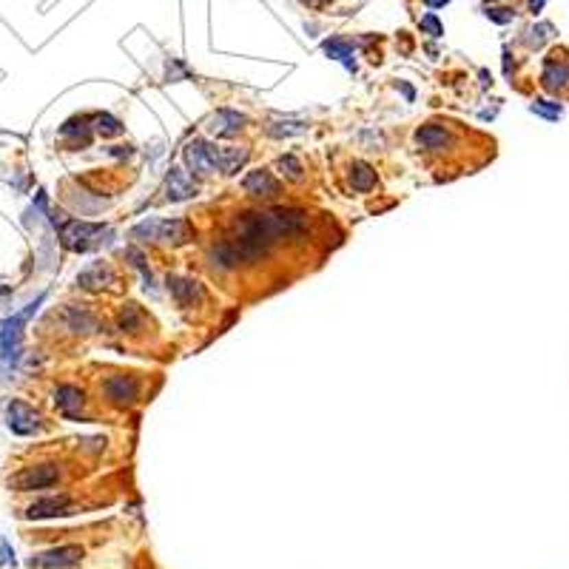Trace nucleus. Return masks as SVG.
Here are the masks:
<instances>
[{
	"instance_id": "obj_7",
	"label": "nucleus",
	"mask_w": 569,
	"mask_h": 569,
	"mask_svg": "<svg viewBox=\"0 0 569 569\" xmlns=\"http://www.w3.org/2000/svg\"><path fill=\"white\" fill-rule=\"evenodd\" d=\"M97 231H100V225L80 222V219H69L60 228V242L66 245L69 251H86L88 248V239L97 234Z\"/></svg>"
},
{
	"instance_id": "obj_30",
	"label": "nucleus",
	"mask_w": 569,
	"mask_h": 569,
	"mask_svg": "<svg viewBox=\"0 0 569 569\" xmlns=\"http://www.w3.org/2000/svg\"><path fill=\"white\" fill-rule=\"evenodd\" d=\"M487 17H489V21H496V23H509L512 17H516V12H509V9H487Z\"/></svg>"
},
{
	"instance_id": "obj_29",
	"label": "nucleus",
	"mask_w": 569,
	"mask_h": 569,
	"mask_svg": "<svg viewBox=\"0 0 569 569\" xmlns=\"http://www.w3.org/2000/svg\"><path fill=\"white\" fill-rule=\"evenodd\" d=\"M0 566H14V549L6 538H0Z\"/></svg>"
},
{
	"instance_id": "obj_33",
	"label": "nucleus",
	"mask_w": 569,
	"mask_h": 569,
	"mask_svg": "<svg viewBox=\"0 0 569 569\" xmlns=\"http://www.w3.org/2000/svg\"><path fill=\"white\" fill-rule=\"evenodd\" d=\"M541 6H544V0H529V9H533V12H538Z\"/></svg>"
},
{
	"instance_id": "obj_28",
	"label": "nucleus",
	"mask_w": 569,
	"mask_h": 569,
	"mask_svg": "<svg viewBox=\"0 0 569 569\" xmlns=\"http://www.w3.org/2000/svg\"><path fill=\"white\" fill-rule=\"evenodd\" d=\"M422 29L430 32L433 37H441L444 34V29H441V23H439V17H435V14H424L422 17Z\"/></svg>"
},
{
	"instance_id": "obj_15",
	"label": "nucleus",
	"mask_w": 569,
	"mask_h": 569,
	"mask_svg": "<svg viewBox=\"0 0 569 569\" xmlns=\"http://www.w3.org/2000/svg\"><path fill=\"white\" fill-rule=\"evenodd\" d=\"M188 234H191V231H188V222H182V219H165V222L157 219V234H154V239L180 245V242L188 239Z\"/></svg>"
},
{
	"instance_id": "obj_34",
	"label": "nucleus",
	"mask_w": 569,
	"mask_h": 569,
	"mask_svg": "<svg viewBox=\"0 0 569 569\" xmlns=\"http://www.w3.org/2000/svg\"><path fill=\"white\" fill-rule=\"evenodd\" d=\"M424 3H427V6H444L447 0H424Z\"/></svg>"
},
{
	"instance_id": "obj_5",
	"label": "nucleus",
	"mask_w": 569,
	"mask_h": 569,
	"mask_svg": "<svg viewBox=\"0 0 569 569\" xmlns=\"http://www.w3.org/2000/svg\"><path fill=\"white\" fill-rule=\"evenodd\" d=\"M6 422H9V430L17 435H32L40 430V415H37V410L32 404L21 402V398H12L6 404Z\"/></svg>"
},
{
	"instance_id": "obj_27",
	"label": "nucleus",
	"mask_w": 569,
	"mask_h": 569,
	"mask_svg": "<svg viewBox=\"0 0 569 569\" xmlns=\"http://www.w3.org/2000/svg\"><path fill=\"white\" fill-rule=\"evenodd\" d=\"M268 131H271L274 137H291V134H302V131H305V125H302V123H276Z\"/></svg>"
},
{
	"instance_id": "obj_9",
	"label": "nucleus",
	"mask_w": 569,
	"mask_h": 569,
	"mask_svg": "<svg viewBox=\"0 0 569 569\" xmlns=\"http://www.w3.org/2000/svg\"><path fill=\"white\" fill-rule=\"evenodd\" d=\"M242 185H245V191H248L251 197H259V199H274L276 194H279V182L268 174V171H251L248 177L242 180Z\"/></svg>"
},
{
	"instance_id": "obj_32",
	"label": "nucleus",
	"mask_w": 569,
	"mask_h": 569,
	"mask_svg": "<svg viewBox=\"0 0 569 569\" xmlns=\"http://www.w3.org/2000/svg\"><path fill=\"white\" fill-rule=\"evenodd\" d=\"M302 3H308V6H325L328 0H302Z\"/></svg>"
},
{
	"instance_id": "obj_22",
	"label": "nucleus",
	"mask_w": 569,
	"mask_h": 569,
	"mask_svg": "<svg viewBox=\"0 0 569 569\" xmlns=\"http://www.w3.org/2000/svg\"><path fill=\"white\" fill-rule=\"evenodd\" d=\"M322 49H325L330 57H336V60H345L348 63V69H353V49H350V43L348 40H339V37H330V40H325L322 43Z\"/></svg>"
},
{
	"instance_id": "obj_26",
	"label": "nucleus",
	"mask_w": 569,
	"mask_h": 569,
	"mask_svg": "<svg viewBox=\"0 0 569 569\" xmlns=\"http://www.w3.org/2000/svg\"><path fill=\"white\" fill-rule=\"evenodd\" d=\"M533 111H535V114H544L546 120H558V117H561V106L553 103V100H535V103H533Z\"/></svg>"
},
{
	"instance_id": "obj_25",
	"label": "nucleus",
	"mask_w": 569,
	"mask_h": 569,
	"mask_svg": "<svg viewBox=\"0 0 569 569\" xmlns=\"http://www.w3.org/2000/svg\"><path fill=\"white\" fill-rule=\"evenodd\" d=\"M94 123H97V131H100V134H106V137L123 134V125H120V120H114L111 114H97V117H94Z\"/></svg>"
},
{
	"instance_id": "obj_12",
	"label": "nucleus",
	"mask_w": 569,
	"mask_h": 569,
	"mask_svg": "<svg viewBox=\"0 0 569 569\" xmlns=\"http://www.w3.org/2000/svg\"><path fill=\"white\" fill-rule=\"evenodd\" d=\"M415 143L424 151H444L452 143V134L444 125H422L415 131Z\"/></svg>"
},
{
	"instance_id": "obj_20",
	"label": "nucleus",
	"mask_w": 569,
	"mask_h": 569,
	"mask_svg": "<svg viewBox=\"0 0 569 569\" xmlns=\"http://www.w3.org/2000/svg\"><path fill=\"white\" fill-rule=\"evenodd\" d=\"M350 185L356 188V191H370V188L376 185V171L367 165V162H353L350 168Z\"/></svg>"
},
{
	"instance_id": "obj_3",
	"label": "nucleus",
	"mask_w": 569,
	"mask_h": 569,
	"mask_svg": "<svg viewBox=\"0 0 569 569\" xmlns=\"http://www.w3.org/2000/svg\"><path fill=\"white\" fill-rule=\"evenodd\" d=\"M60 470L54 464H37V467H26L21 470L17 476L9 479V487H14L17 492H32V489H46L57 481Z\"/></svg>"
},
{
	"instance_id": "obj_13",
	"label": "nucleus",
	"mask_w": 569,
	"mask_h": 569,
	"mask_svg": "<svg viewBox=\"0 0 569 569\" xmlns=\"http://www.w3.org/2000/svg\"><path fill=\"white\" fill-rule=\"evenodd\" d=\"M165 191H168V199H188V197L197 194V185H194L191 177H188V171L171 168L168 180H165Z\"/></svg>"
},
{
	"instance_id": "obj_4",
	"label": "nucleus",
	"mask_w": 569,
	"mask_h": 569,
	"mask_svg": "<svg viewBox=\"0 0 569 569\" xmlns=\"http://www.w3.org/2000/svg\"><path fill=\"white\" fill-rule=\"evenodd\" d=\"M83 558V546L71 544V546H54V549H46V553H37L29 566L32 569H69V566H77Z\"/></svg>"
},
{
	"instance_id": "obj_16",
	"label": "nucleus",
	"mask_w": 569,
	"mask_h": 569,
	"mask_svg": "<svg viewBox=\"0 0 569 569\" xmlns=\"http://www.w3.org/2000/svg\"><path fill=\"white\" fill-rule=\"evenodd\" d=\"M245 160H248V148H217V171H222V174L239 171Z\"/></svg>"
},
{
	"instance_id": "obj_6",
	"label": "nucleus",
	"mask_w": 569,
	"mask_h": 569,
	"mask_svg": "<svg viewBox=\"0 0 569 569\" xmlns=\"http://www.w3.org/2000/svg\"><path fill=\"white\" fill-rule=\"evenodd\" d=\"M185 162L194 174H214L217 171V145L211 143H202V140H194L185 145Z\"/></svg>"
},
{
	"instance_id": "obj_2",
	"label": "nucleus",
	"mask_w": 569,
	"mask_h": 569,
	"mask_svg": "<svg viewBox=\"0 0 569 569\" xmlns=\"http://www.w3.org/2000/svg\"><path fill=\"white\" fill-rule=\"evenodd\" d=\"M46 302V293L37 296L32 305H26L21 313H14L12 319H6L3 325H0V350H3V362L6 365H14L17 362V350H21V339H23V328H26V322L37 313V308H40Z\"/></svg>"
},
{
	"instance_id": "obj_8",
	"label": "nucleus",
	"mask_w": 569,
	"mask_h": 569,
	"mask_svg": "<svg viewBox=\"0 0 569 569\" xmlns=\"http://www.w3.org/2000/svg\"><path fill=\"white\" fill-rule=\"evenodd\" d=\"M23 516L32 518V521L54 518V516H69V496H49V498H40V501L29 504Z\"/></svg>"
},
{
	"instance_id": "obj_11",
	"label": "nucleus",
	"mask_w": 569,
	"mask_h": 569,
	"mask_svg": "<svg viewBox=\"0 0 569 569\" xmlns=\"http://www.w3.org/2000/svg\"><path fill=\"white\" fill-rule=\"evenodd\" d=\"M106 396H108V402L125 407V404H131L137 398V382H134V378H128V376H114V378H108V382H106Z\"/></svg>"
},
{
	"instance_id": "obj_18",
	"label": "nucleus",
	"mask_w": 569,
	"mask_h": 569,
	"mask_svg": "<svg viewBox=\"0 0 569 569\" xmlns=\"http://www.w3.org/2000/svg\"><path fill=\"white\" fill-rule=\"evenodd\" d=\"M566 83H569V66L558 63V60H546V66H544V86L549 91H558Z\"/></svg>"
},
{
	"instance_id": "obj_21",
	"label": "nucleus",
	"mask_w": 569,
	"mask_h": 569,
	"mask_svg": "<svg viewBox=\"0 0 569 569\" xmlns=\"http://www.w3.org/2000/svg\"><path fill=\"white\" fill-rule=\"evenodd\" d=\"M66 319H69V328L77 330V333H91L94 328H97V319H94L88 311H83V308H69Z\"/></svg>"
},
{
	"instance_id": "obj_17",
	"label": "nucleus",
	"mask_w": 569,
	"mask_h": 569,
	"mask_svg": "<svg viewBox=\"0 0 569 569\" xmlns=\"http://www.w3.org/2000/svg\"><path fill=\"white\" fill-rule=\"evenodd\" d=\"M168 291L174 293V299L180 302V305H191V302L202 293L197 282H191V279H180V276H171V279H168Z\"/></svg>"
},
{
	"instance_id": "obj_19",
	"label": "nucleus",
	"mask_w": 569,
	"mask_h": 569,
	"mask_svg": "<svg viewBox=\"0 0 569 569\" xmlns=\"http://www.w3.org/2000/svg\"><path fill=\"white\" fill-rule=\"evenodd\" d=\"M114 276H111V271H108V265H103V262H94V265H88V268L77 276V284H83V288H103L106 282H111Z\"/></svg>"
},
{
	"instance_id": "obj_23",
	"label": "nucleus",
	"mask_w": 569,
	"mask_h": 569,
	"mask_svg": "<svg viewBox=\"0 0 569 569\" xmlns=\"http://www.w3.org/2000/svg\"><path fill=\"white\" fill-rule=\"evenodd\" d=\"M140 325H143V313H140V308H137V305H125V311L120 313V328H123V333H125V330H128V333H134Z\"/></svg>"
},
{
	"instance_id": "obj_1",
	"label": "nucleus",
	"mask_w": 569,
	"mask_h": 569,
	"mask_svg": "<svg viewBox=\"0 0 569 569\" xmlns=\"http://www.w3.org/2000/svg\"><path fill=\"white\" fill-rule=\"evenodd\" d=\"M308 228V211L302 208H271L245 211L234 219L231 234L211 248V262L219 271H234L242 262H254L284 237H299Z\"/></svg>"
},
{
	"instance_id": "obj_31",
	"label": "nucleus",
	"mask_w": 569,
	"mask_h": 569,
	"mask_svg": "<svg viewBox=\"0 0 569 569\" xmlns=\"http://www.w3.org/2000/svg\"><path fill=\"white\" fill-rule=\"evenodd\" d=\"M74 131H77V128H74V123H69L63 128V134H74ZM86 140H88V131H86V125H80V143H86Z\"/></svg>"
},
{
	"instance_id": "obj_14",
	"label": "nucleus",
	"mask_w": 569,
	"mask_h": 569,
	"mask_svg": "<svg viewBox=\"0 0 569 569\" xmlns=\"http://www.w3.org/2000/svg\"><path fill=\"white\" fill-rule=\"evenodd\" d=\"M54 402H57V407H60V413L63 415H77L80 413V404H83V393L74 387V385H63V387H57V393H54Z\"/></svg>"
},
{
	"instance_id": "obj_24",
	"label": "nucleus",
	"mask_w": 569,
	"mask_h": 569,
	"mask_svg": "<svg viewBox=\"0 0 569 569\" xmlns=\"http://www.w3.org/2000/svg\"><path fill=\"white\" fill-rule=\"evenodd\" d=\"M276 168H279V174H282V177H288V180H296V182H299L302 177H305V174H302V171H305V168H302V162H299L296 157H282V160L276 162Z\"/></svg>"
},
{
	"instance_id": "obj_10",
	"label": "nucleus",
	"mask_w": 569,
	"mask_h": 569,
	"mask_svg": "<svg viewBox=\"0 0 569 569\" xmlns=\"http://www.w3.org/2000/svg\"><path fill=\"white\" fill-rule=\"evenodd\" d=\"M245 125V117L239 111H228V108H219L211 120H208V131L214 137H234L239 134V128Z\"/></svg>"
}]
</instances>
